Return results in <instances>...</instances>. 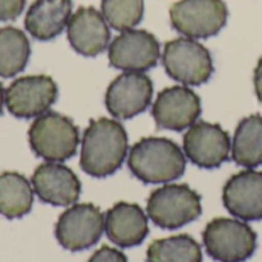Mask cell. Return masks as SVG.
<instances>
[{
    "label": "cell",
    "instance_id": "cell-16",
    "mask_svg": "<svg viewBox=\"0 0 262 262\" xmlns=\"http://www.w3.org/2000/svg\"><path fill=\"white\" fill-rule=\"evenodd\" d=\"M66 29L71 46L81 55L95 57L109 46V25L103 14L92 6L78 8L71 15Z\"/></svg>",
    "mask_w": 262,
    "mask_h": 262
},
{
    "label": "cell",
    "instance_id": "cell-27",
    "mask_svg": "<svg viewBox=\"0 0 262 262\" xmlns=\"http://www.w3.org/2000/svg\"><path fill=\"white\" fill-rule=\"evenodd\" d=\"M3 103H5V91H3V86H2V83H0V114H2Z\"/></svg>",
    "mask_w": 262,
    "mask_h": 262
},
{
    "label": "cell",
    "instance_id": "cell-4",
    "mask_svg": "<svg viewBox=\"0 0 262 262\" xmlns=\"http://www.w3.org/2000/svg\"><path fill=\"white\" fill-rule=\"evenodd\" d=\"M203 243L210 258L218 262H244L253 256L258 244L255 230L243 220L216 218L204 232Z\"/></svg>",
    "mask_w": 262,
    "mask_h": 262
},
{
    "label": "cell",
    "instance_id": "cell-8",
    "mask_svg": "<svg viewBox=\"0 0 262 262\" xmlns=\"http://www.w3.org/2000/svg\"><path fill=\"white\" fill-rule=\"evenodd\" d=\"M104 230V216L101 210L91 204H72L66 209L57 224L55 238L60 246L71 252H80L95 246Z\"/></svg>",
    "mask_w": 262,
    "mask_h": 262
},
{
    "label": "cell",
    "instance_id": "cell-12",
    "mask_svg": "<svg viewBox=\"0 0 262 262\" xmlns=\"http://www.w3.org/2000/svg\"><path fill=\"white\" fill-rule=\"evenodd\" d=\"M154 83L143 72H123L106 91V107L118 120L132 118L144 112L152 103Z\"/></svg>",
    "mask_w": 262,
    "mask_h": 262
},
{
    "label": "cell",
    "instance_id": "cell-23",
    "mask_svg": "<svg viewBox=\"0 0 262 262\" xmlns=\"http://www.w3.org/2000/svg\"><path fill=\"white\" fill-rule=\"evenodd\" d=\"M143 0H101V14L117 31L134 29L143 18Z\"/></svg>",
    "mask_w": 262,
    "mask_h": 262
},
{
    "label": "cell",
    "instance_id": "cell-11",
    "mask_svg": "<svg viewBox=\"0 0 262 262\" xmlns=\"http://www.w3.org/2000/svg\"><path fill=\"white\" fill-rule=\"evenodd\" d=\"M184 155L198 167L215 169L229 160L232 140L220 126L207 121L192 124L183 140Z\"/></svg>",
    "mask_w": 262,
    "mask_h": 262
},
{
    "label": "cell",
    "instance_id": "cell-18",
    "mask_svg": "<svg viewBox=\"0 0 262 262\" xmlns=\"http://www.w3.org/2000/svg\"><path fill=\"white\" fill-rule=\"evenodd\" d=\"M72 0H35L26 12L25 28L37 40H52L66 26Z\"/></svg>",
    "mask_w": 262,
    "mask_h": 262
},
{
    "label": "cell",
    "instance_id": "cell-9",
    "mask_svg": "<svg viewBox=\"0 0 262 262\" xmlns=\"http://www.w3.org/2000/svg\"><path fill=\"white\" fill-rule=\"evenodd\" d=\"M58 95L49 75H28L14 80L5 92L8 111L17 118H32L49 111Z\"/></svg>",
    "mask_w": 262,
    "mask_h": 262
},
{
    "label": "cell",
    "instance_id": "cell-13",
    "mask_svg": "<svg viewBox=\"0 0 262 262\" xmlns=\"http://www.w3.org/2000/svg\"><path fill=\"white\" fill-rule=\"evenodd\" d=\"M201 115V100L189 86H172L160 92L152 106L158 127L169 130L189 129Z\"/></svg>",
    "mask_w": 262,
    "mask_h": 262
},
{
    "label": "cell",
    "instance_id": "cell-1",
    "mask_svg": "<svg viewBox=\"0 0 262 262\" xmlns=\"http://www.w3.org/2000/svg\"><path fill=\"white\" fill-rule=\"evenodd\" d=\"M127 155V134L117 120H91L81 140L80 166L95 178L115 173Z\"/></svg>",
    "mask_w": 262,
    "mask_h": 262
},
{
    "label": "cell",
    "instance_id": "cell-19",
    "mask_svg": "<svg viewBox=\"0 0 262 262\" xmlns=\"http://www.w3.org/2000/svg\"><path fill=\"white\" fill-rule=\"evenodd\" d=\"M232 158L247 169L262 164V115L253 114L239 121L232 140Z\"/></svg>",
    "mask_w": 262,
    "mask_h": 262
},
{
    "label": "cell",
    "instance_id": "cell-22",
    "mask_svg": "<svg viewBox=\"0 0 262 262\" xmlns=\"http://www.w3.org/2000/svg\"><path fill=\"white\" fill-rule=\"evenodd\" d=\"M146 256L147 262H203V250L192 236L175 235L154 241Z\"/></svg>",
    "mask_w": 262,
    "mask_h": 262
},
{
    "label": "cell",
    "instance_id": "cell-17",
    "mask_svg": "<svg viewBox=\"0 0 262 262\" xmlns=\"http://www.w3.org/2000/svg\"><path fill=\"white\" fill-rule=\"evenodd\" d=\"M104 230L115 246L123 249L135 247L149 233L147 216L138 204L120 201L106 213Z\"/></svg>",
    "mask_w": 262,
    "mask_h": 262
},
{
    "label": "cell",
    "instance_id": "cell-14",
    "mask_svg": "<svg viewBox=\"0 0 262 262\" xmlns=\"http://www.w3.org/2000/svg\"><path fill=\"white\" fill-rule=\"evenodd\" d=\"M32 189L40 201L68 207L72 206L81 193L78 177L61 163H43L32 173Z\"/></svg>",
    "mask_w": 262,
    "mask_h": 262
},
{
    "label": "cell",
    "instance_id": "cell-20",
    "mask_svg": "<svg viewBox=\"0 0 262 262\" xmlns=\"http://www.w3.org/2000/svg\"><path fill=\"white\" fill-rule=\"evenodd\" d=\"M34 203V189L31 183L17 172H3L0 175V215L8 220H17L31 212Z\"/></svg>",
    "mask_w": 262,
    "mask_h": 262
},
{
    "label": "cell",
    "instance_id": "cell-26",
    "mask_svg": "<svg viewBox=\"0 0 262 262\" xmlns=\"http://www.w3.org/2000/svg\"><path fill=\"white\" fill-rule=\"evenodd\" d=\"M253 81H255V92L258 100L262 103V57L258 61L256 68H255V75H253Z\"/></svg>",
    "mask_w": 262,
    "mask_h": 262
},
{
    "label": "cell",
    "instance_id": "cell-21",
    "mask_svg": "<svg viewBox=\"0 0 262 262\" xmlns=\"http://www.w3.org/2000/svg\"><path fill=\"white\" fill-rule=\"evenodd\" d=\"M29 54L31 46L23 31L12 26L0 28V77L9 78L21 72Z\"/></svg>",
    "mask_w": 262,
    "mask_h": 262
},
{
    "label": "cell",
    "instance_id": "cell-24",
    "mask_svg": "<svg viewBox=\"0 0 262 262\" xmlns=\"http://www.w3.org/2000/svg\"><path fill=\"white\" fill-rule=\"evenodd\" d=\"M88 262H127V258L121 250L109 246H103L89 258Z\"/></svg>",
    "mask_w": 262,
    "mask_h": 262
},
{
    "label": "cell",
    "instance_id": "cell-2",
    "mask_svg": "<svg viewBox=\"0 0 262 262\" xmlns=\"http://www.w3.org/2000/svg\"><path fill=\"white\" fill-rule=\"evenodd\" d=\"M127 166L146 184H166L184 173L186 155L169 138L146 137L129 150Z\"/></svg>",
    "mask_w": 262,
    "mask_h": 262
},
{
    "label": "cell",
    "instance_id": "cell-25",
    "mask_svg": "<svg viewBox=\"0 0 262 262\" xmlns=\"http://www.w3.org/2000/svg\"><path fill=\"white\" fill-rule=\"evenodd\" d=\"M25 8V0H0V20L17 18Z\"/></svg>",
    "mask_w": 262,
    "mask_h": 262
},
{
    "label": "cell",
    "instance_id": "cell-10",
    "mask_svg": "<svg viewBox=\"0 0 262 262\" xmlns=\"http://www.w3.org/2000/svg\"><path fill=\"white\" fill-rule=\"evenodd\" d=\"M109 63L124 72H144L160 58V43L144 29L121 31L109 45Z\"/></svg>",
    "mask_w": 262,
    "mask_h": 262
},
{
    "label": "cell",
    "instance_id": "cell-6",
    "mask_svg": "<svg viewBox=\"0 0 262 262\" xmlns=\"http://www.w3.org/2000/svg\"><path fill=\"white\" fill-rule=\"evenodd\" d=\"M167 75L186 86H200L213 74V60L209 49L189 37H178L164 45L161 54Z\"/></svg>",
    "mask_w": 262,
    "mask_h": 262
},
{
    "label": "cell",
    "instance_id": "cell-7",
    "mask_svg": "<svg viewBox=\"0 0 262 262\" xmlns=\"http://www.w3.org/2000/svg\"><path fill=\"white\" fill-rule=\"evenodd\" d=\"M227 15L223 0H180L170 6L172 26L189 38L216 35L226 26Z\"/></svg>",
    "mask_w": 262,
    "mask_h": 262
},
{
    "label": "cell",
    "instance_id": "cell-5",
    "mask_svg": "<svg viewBox=\"0 0 262 262\" xmlns=\"http://www.w3.org/2000/svg\"><path fill=\"white\" fill-rule=\"evenodd\" d=\"M203 212L201 196L187 184H164L147 200V215L161 229L175 230L195 221Z\"/></svg>",
    "mask_w": 262,
    "mask_h": 262
},
{
    "label": "cell",
    "instance_id": "cell-3",
    "mask_svg": "<svg viewBox=\"0 0 262 262\" xmlns=\"http://www.w3.org/2000/svg\"><path fill=\"white\" fill-rule=\"evenodd\" d=\"M34 154L46 161L63 163L72 158L80 141L78 129L71 118L48 111L38 115L28 130Z\"/></svg>",
    "mask_w": 262,
    "mask_h": 262
},
{
    "label": "cell",
    "instance_id": "cell-15",
    "mask_svg": "<svg viewBox=\"0 0 262 262\" xmlns=\"http://www.w3.org/2000/svg\"><path fill=\"white\" fill-rule=\"evenodd\" d=\"M223 203L238 220H262V172L247 169L230 177L223 189Z\"/></svg>",
    "mask_w": 262,
    "mask_h": 262
}]
</instances>
